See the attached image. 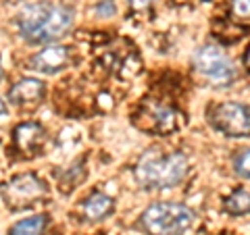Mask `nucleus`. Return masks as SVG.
<instances>
[{"label":"nucleus","instance_id":"nucleus-1","mask_svg":"<svg viewBox=\"0 0 250 235\" xmlns=\"http://www.w3.org/2000/svg\"><path fill=\"white\" fill-rule=\"evenodd\" d=\"M75 15L71 9L50 2H31L23 6L17 25L23 40L31 44H48L62 38L73 25Z\"/></svg>","mask_w":250,"mask_h":235},{"label":"nucleus","instance_id":"nucleus-2","mask_svg":"<svg viewBox=\"0 0 250 235\" xmlns=\"http://www.w3.org/2000/svg\"><path fill=\"white\" fill-rule=\"evenodd\" d=\"M190 162L182 152L163 154L159 150H148L138 160L134 175L136 181L146 190H169L188 177Z\"/></svg>","mask_w":250,"mask_h":235},{"label":"nucleus","instance_id":"nucleus-3","mask_svg":"<svg viewBox=\"0 0 250 235\" xmlns=\"http://www.w3.org/2000/svg\"><path fill=\"white\" fill-rule=\"evenodd\" d=\"M196 215L192 208L175 202H159L148 206L140 216V229L146 235H184L192 229Z\"/></svg>","mask_w":250,"mask_h":235},{"label":"nucleus","instance_id":"nucleus-4","mask_svg":"<svg viewBox=\"0 0 250 235\" xmlns=\"http://www.w3.org/2000/svg\"><path fill=\"white\" fill-rule=\"evenodd\" d=\"M196 71L215 85H229L236 77V67L231 59L217 44H205L194 52Z\"/></svg>","mask_w":250,"mask_h":235},{"label":"nucleus","instance_id":"nucleus-5","mask_svg":"<svg viewBox=\"0 0 250 235\" xmlns=\"http://www.w3.org/2000/svg\"><path fill=\"white\" fill-rule=\"evenodd\" d=\"M210 123L228 137L250 136V108L242 102H221L210 111Z\"/></svg>","mask_w":250,"mask_h":235},{"label":"nucleus","instance_id":"nucleus-6","mask_svg":"<svg viewBox=\"0 0 250 235\" xmlns=\"http://www.w3.org/2000/svg\"><path fill=\"white\" fill-rule=\"evenodd\" d=\"M2 194H4L6 204L17 210V208L31 206L38 200L46 198L48 190H46V183L40 177H36L34 173H23L13 177L9 183H4Z\"/></svg>","mask_w":250,"mask_h":235},{"label":"nucleus","instance_id":"nucleus-7","mask_svg":"<svg viewBox=\"0 0 250 235\" xmlns=\"http://www.w3.org/2000/svg\"><path fill=\"white\" fill-rule=\"evenodd\" d=\"M69 65V50L65 46L50 44L31 57V69L40 73H57Z\"/></svg>","mask_w":250,"mask_h":235},{"label":"nucleus","instance_id":"nucleus-8","mask_svg":"<svg viewBox=\"0 0 250 235\" xmlns=\"http://www.w3.org/2000/svg\"><path fill=\"white\" fill-rule=\"evenodd\" d=\"M46 94V88L40 79L36 77H25V79L17 81L9 92V102L15 106H25V104H36L40 102Z\"/></svg>","mask_w":250,"mask_h":235},{"label":"nucleus","instance_id":"nucleus-9","mask_svg":"<svg viewBox=\"0 0 250 235\" xmlns=\"http://www.w3.org/2000/svg\"><path fill=\"white\" fill-rule=\"evenodd\" d=\"M15 144L21 152H36L46 139V131L40 123H21L15 129Z\"/></svg>","mask_w":250,"mask_h":235},{"label":"nucleus","instance_id":"nucleus-10","mask_svg":"<svg viewBox=\"0 0 250 235\" xmlns=\"http://www.w3.org/2000/svg\"><path fill=\"white\" fill-rule=\"evenodd\" d=\"M111 210H113V198L103 194V192L90 194L82 204V215H83L85 221H90V223L92 221H103L106 215H111Z\"/></svg>","mask_w":250,"mask_h":235},{"label":"nucleus","instance_id":"nucleus-11","mask_svg":"<svg viewBox=\"0 0 250 235\" xmlns=\"http://www.w3.org/2000/svg\"><path fill=\"white\" fill-rule=\"evenodd\" d=\"M148 111L152 117V131L159 133H169L177 127V115L167 106H156V104H148Z\"/></svg>","mask_w":250,"mask_h":235},{"label":"nucleus","instance_id":"nucleus-12","mask_svg":"<svg viewBox=\"0 0 250 235\" xmlns=\"http://www.w3.org/2000/svg\"><path fill=\"white\" fill-rule=\"evenodd\" d=\"M46 225H48V216L34 215V216H27V218H23V221L15 223L11 227L9 235H44Z\"/></svg>","mask_w":250,"mask_h":235},{"label":"nucleus","instance_id":"nucleus-13","mask_svg":"<svg viewBox=\"0 0 250 235\" xmlns=\"http://www.w3.org/2000/svg\"><path fill=\"white\" fill-rule=\"evenodd\" d=\"M223 208L225 213L229 215H248L250 213V190L246 187H238V190H233L228 198L223 202Z\"/></svg>","mask_w":250,"mask_h":235},{"label":"nucleus","instance_id":"nucleus-14","mask_svg":"<svg viewBox=\"0 0 250 235\" xmlns=\"http://www.w3.org/2000/svg\"><path fill=\"white\" fill-rule=\"evenodd\" d=\"M233 169H236V175H240L242 179H250V148L246 150H240L233 158Z\"/></svg>","mask_w":250,"mask_h":235},{"label":"nucleus","instance_id":"nucleus-15","mask_svg":"<svg viewBox=\"0 0 250 235\" xmlns=\"http://www.w3.org/2000/svg\"><path fill=\"white\" fill-rule=\"evenodd\" d=\"M231 13L238 19H250V0H231Z\"/></svg>","mask_w":250,"mask_h":235},{"label":"nucleus","instance_id":"nucleus-16","mask_svg":"<svg viewBox=\"0 0 250 235\" xmlns=\"http://www.w3.org/2000/svg\"><path fill=\"white\" fill-rule=\"evenodd\" d=\"M115 13H117V6H115L113 0H103V2L96 6V15H98V17H103V19L113 17Z\"/></svg>","mask_w":250,"mask_h":235},{"label":"nucleus","instance_id":"nucleus-17","mask_svg":"<svg viewBox=\"0 0 250 235\" xmlns=\"http://www.w3.org/2000/svg\"><path fill=\"white\" fill-rule=\"evenodd\" d=\"M150 2L152 0H129V4H131V9L134 11H144V9L150 6Z\"/></svg>","mask_w":250,"mask_h":235},{"label":"nucleus","instance_id":"nucleus-18","mask_svg":"<svg viewBox=\"0 0 250 235\" xmlns=\"http://www.w3.org/2000/svg\"><path fill=\"white\" fill-rule=\"evenodd\" d=\"M6 115H9V111H6V104H4V100L0 98V121H4V119H6Z\"/></svg>","mask_w":250,"mask_h":235},{"label":"nucleus","instance_id":"nucleus-19","mask_svg":"<svg viewBox=\"0 0 250 235\" xmlns=\"http://www.w3.org/2000/svg\"><path fill=\"white\" fill-rule=\"evenodd\" d=\"M244 67H246V71L250 73V46L246 48V54H244Z\"/></svg>","mask_w":250,"mask_h":235},{"label":"nucleus","instance_id":"nucleus-20","mask_svg":"<svg viewBox=\"0 0 250 235\" xmlns=\"http://www.w3.org/2000/svg\"><path fill=\"white\" fill-rule=\"evenodd\" d=\"M0 81H2V67H0Z\"/></svg>","mask_w":250,"mask_h":235}]
</instances>
